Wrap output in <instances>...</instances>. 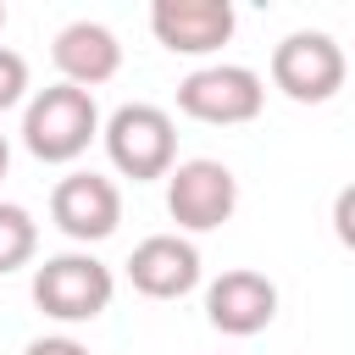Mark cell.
<instances>
[{
	"instance_id": "7c38bea8",
	"label": "cell",
	"mask_w": 355,
	"mask_h": 355,
	"mask_svg": "<svg viewBox=\"0 0 355 355\" xmlns=\"http://www.w3.org/2000/svg\"><path fill=\"white\" fill-rule=\"evenodd\" d=\"M33 250H39V222H33L22 205L0 200V277L17 272V266H28Z\"/></svg>"
},
{
	"instance_id": "8fae6325",
	"label": "cell",
	"mask_w": 355,
	"mask_h": 355,
	"mask_svg": "<svg viewBox=\"0 0 355 355\" xmlns=\"http://www.w3.org/2000/svg\"><path fill=\"white\" fill-rule=\"evenodd\" d=\"M50 55H55V67H61V83H72V89H100V83H111L116 72H122V44H116V33L105 28V22H67L61 33H55V44H50Z\"/></svg>"
},
{
	"instance_id": "3957f363",
	"label": "cell",
	"mask_w": 355,
	"mask_h": 355,
	"mask_svg": "<svg viewBox=\"0 0 355 355\" xmlns=\"http://www.w3.org/2000/svg\"><path fill=\"white\" fill-rule=\"evenodd\" d=\"M116 294V277L105 261L83 255V250H67V255H50L39 272H33V305L55 322H94Z\"/></svg>"
},
{
	"instance_id": "52a82bcc",
	"label": "cell",
	"mask_w": 355,
	"mask_h": 355,
	"mask_svg": "<svg viewBox=\"0 0 355 355\" xmlns=\"http://www.w3.org/2000/svg\"><path fill=\"white\" fill-rule=\"evenodd\" d=\"M50 222L78 244H100L122 222V189L100 172H67L50 189Z\"/></svg>"
},
{
	"instance_id": "ba28073f",
	"label": "cell",
	"mask_w": 355,
	"mask_h": 355,
	"mask_svg": "<svg viewBox=\"0 0 355 355\" xmlns=\"http://www.w3.org/2000/svg\"><path fill=\"white\" fill-rule=\"evenodd\" d=\"M239 17L227 0H155L150 6V33L172 55H211L233 39Z\"/></svg>"
},
{
	"instance_id": "6da1fadb",
	"label": "cell",
	"mask_w": 355,
	"mask_h": 355,
	"mask_svg": "<svg viewBox=\"0 0 355 355\" xmlns=\"http://www.w3.org/2000/svg\"><path fill=\"white\" fill-rule=\"evenodd\" d=\"M100 133V105L89 89H72V83H50L28 100L22 111V144L33 161L44 166H61V161H78L89 150V139Z\"/></svg>"
},
{
	"instance_id": "9c48e42d",
	"label": "cell",
	"mask_w": 355,
	"mask_h": 355,
	"mask_svg": "<svg viewBox=\"0 0 355 355\" xmlns=\"http://www.w3.org/2000/svg\"><path fill=\"white\" fill-rule=\"evenodd\" d=\"M205 316H211L216 333L250 338V333L272 327V316H277V283H272L266 272L233 266V272H222V277L205 288Z\"/></svg>"
},
{
	"instance_id": "5b68a950",
	"label": "cell",
	"mask_w": 355,
	"mask_h": 355,
	"mask_svg": "<svg viewBox=\"0 0 355 355\" xmlns=\"http://www.w3.org/2000/svg\"><path fill=\"white\" fill-rule=\"evenodd\" d=\"M344 72H349V61H344L338 39L333 33H316V28H300V33H288L272 50V83L288 100H300V105L333 100L344 89Z\"/></svg>"
},
{
	"instance_id": "30bf717a",
	"label": "cell",
	"mask_w": 355,
	"mask_h": 355,
	"mask_svg": "<svg viewBox=\"0 0 355 355\" xmlns=\"http://www.w3.org/2000/svg\"><path fill=\"white\" fill-rule=\"evenodd\" d=\"M128 283L144 300H183L200 283V250L178 233H150L128 255Z\"/></svg>"
},
{
	"instance_id": "8992f818",
	"label": "cell",
	"mask_w": 355,
	"mask_h": 355,
	"mask_svg": "<svg viewBox=\"0 0 355 355\" xmlns=\"http://www.w3.org/2000/svg\"><path fill=\"white\" fill-rule=\"evenodd\" d=\"M233 205H239V178L222 161L200 155V161H178L166 172V211H172L178 227L211 233V227H222L233 216Z\"/></svg>"
},
{
	"instance_id": "5bb4252c",
	"label": "cell",
	"mask_w": 355,
	"mask_h": 355,
	"mask_svg": "<svg viewBox=\"0 0 355 355\" xmlns=\"http://www.w3.org/2000/svg\"><path fill=\"white\" fill-rule=\"evenodd\" d=\"M22 355H89V349H83L78 338H33Z\"/></svg>"
},
{
	"instance_id": "9a60e30c",
	"label": "cell",
	"mask_w": 355,
	"mask_h": 355,
	"mask_svg": "<svg viewBox=\"0 0 355 355\" xmlns=\"http://www.w3.org/2000/svg\"><path fill=\"white\" fill-rule=\"evenodd\" d=\"M349 211H355V189H344V194H338V211H333V216H338V239H344V244H355V227H349Z\"/></svg>"
},
{
	"instance_id": "7a4b0ae2",
	"label": "cell",
	"mask_w": 355,
	"mask_h": 355,
	"mask_svg": "<svg viewBox=\"0 0 355 355\" xmlns=\"http://www.w3.org/2000/svg\"><path fill=\"white\" fill-rule=\"evenodd\" d=\"M105 133V155L122 178L133 183H155L178 166V128L161 105L150 100H133V105H116L111 122L100 128Z\"/></svg>"
},
{
	"instance_id": "4fadbf2b",
	"label": "cell",
	"mask_w": 355,
	"mask_h": 355,
	"mask_svg": "<svg viewBox=\"0 0 355 355\" xmlns=\"http://www.w3.org/2000/svg\"><path fill=\"white\" fill-rule=\"evenodd\" d=\"M22 94H28V61L0 44V111H11Z\"/></svg>"
},
{
	"instance_id": "e0dca14e",
	"label": "cell",
	"mask_w": 355,
	"mask_h": 355,
	"mask_svg": "<svg viewBox=\"0 0 355 355\" xmlns=\"http://www.w3.org/2000/svg\"><path fill=\"white\" fill-rule=\"evenodd\" d=\"M0 28H6V6H0Z\"/></svg>"
},
{
	"instance_id": "277c9868",
	"label": "cell",
	"mask_w": 355,
	"mask_h": 355,
	"mask_svg": "<svg viewBox=\"0 0 355 355\" xmlns=\"http://www.w3.org/2000/svg\"><path fill=\"white\" fill-rule=\"evenodd\" d=\"M266 105V83L261 72L250 67H233V61H216V67H200L178 83V111L194 116V122H211V128H239V122H255Z\"/></svg>"
},
{
	"instance_id": "2e32d148",
	"label": "cell",
	"mask_w": 355,
	"mask_h": 355,
	"mask_svg": "<svg viewBox=\"0 0 355 355\" xmlns=\"http://www.w3.org/2000/svg\"><path fill=\"white\" fill-rule=\"evenodd\" d=\"M6 166H11V144H6V133H0V178H6Z\"/></svg>"
}]
</instances>
